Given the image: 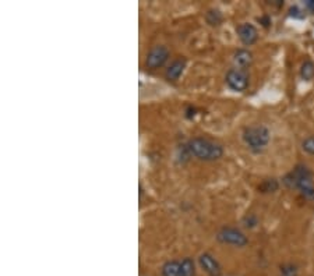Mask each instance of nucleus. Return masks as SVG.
I'll list each match as a JSON object with an SVG mask.
<instances>
[{"label":"nucleus","mask_w":314,"mask_h":276,"mask_svg":"<svg viewBox=\"0 0 314 276\" xmlns=\"http://www.w3.org/2000/svg\"><path fill=\"white\" fill-rule=\"evenodd\" d=\"M184 150L187 151L189 155L204 162H214V161L221 159L224 155L222 145L204 137L192 138L187 144L184 145Z\"/></svg>","instance_id":"nucleus-1"},{"label":"nucleus","mask_w":314,"mask_h":276,"mask_svg":"<svg viewBox=\"0 0 314 276\" xmlns=\"http://www.w3.org/2000/svg\"><path fill=\"white\" fill-rule=\"evenodd\" d=\"M284 184L289 188H296L304 198L314 199L313 174L304 165H297L284 177Z\"/></svg>","instance_id":"nucleus-2"},{"label":"nucleus","mask_w":314,"mask_h":276,"mask_svg":"<svg viewBox=\"0 0 314 276\" xmlns=\"http://www.w3.org/2000/svg\"><path fill=\"white\" fill-rule=\"evenodd\" d=\"M243 141L254 154H261L271 141V132L266 126H250L243 131Z\"/></svg>","instance_id":"nucleus-3"},{"label":"nucleus","mask_w":314,"mask_h":276,"mask_svg":"<svg viewBox=\"0 0 314 276\" xmlns=\"http://www.w3.org/2000/svg\"><path fill=\"white\" fill-rule=\"evenodd\" d=\"M217 240L222 244H226V246L232 247H239L242 248L248 243V239L246 237V234L240 232L239 229L236 228H222L217 233Z\"/></svg>","instance_id":"nucleus-4"},{"label":"nucleus","mask_w":314,"mask_h":276,"mask_svg":"<svg viewBox=\"0 0 314 276\" xmlns=\"http://www.w3.org/2000/svg\"><path fill=\"white\" fill-rule=\"evenodd\" d=\"M226 84L230 90L235 92H243L248 88L250 84V76L246 70H240V68H230L229 72L226 73Z\"/></svg>","instance_id":"nucleus-5"},{"label":"nucleus","mask_w":314,"mask_h":276,"mask_svg":"<svg viewBox=\"0 0 314 276\" xmlns=\"http://www.w3.org/2000/svg\"><path fill=\"white\" fill-rule=\"evenodd\" d=\"M168 59H169V50H168V48L163 46V45H157L147 54L145 67L151 68V70H155V68L162 67L168 61Z\"/></svg>","instance_id":"nucleus-6"},{"label":"nucleus","mask_w":314,"mask_h":276,"mask_svg":"<svg viewBox=\"0 0 314 276\" xmlns=\"http://www.w3.org/2000/svg\"><path fill=\"white\" fill-rule=\"evenodd\" d=\"M237 36L239 39L242 41L246 46H252L253 43L257 42L259 39V31L254 27L253 24H248V23H243L237 28H236Z\"/></svg>","instance_id":"nucleus-7"},{"label":"nucleus","mask_w":314,"mask_h":276,"mask_svg":"<svg viewBox=\"0 0 314 276\" xmlns=\"http://www.w3.org/2000/svg\"><path fill=\"white\" fill-rule=\"evenodd\" d=\"M199 262L200 266L206 270L210 276H221V273H222V269H221L219 262L212 257L211 254H208V252H204V254L200 255Z\"/></svg>","instance_id":"nucleus-8"},{"label":"nucleus","mask_w":314,"mask_h":276,"mask_svg":"<svg viewBox=\"0 0 314 276\" xmlns=\"http://www.w3.org/2000/svg\"><path fill=\"white\" fill-rule=\"evenodd\" d=\"M233 64L235 68H240V70H246L252 64H253V53L247 50V49H239L236 50L233 54Z\"/></svg>","instance_id":"nucleus-9"},{"label":"nucleus","mask_w":314,"mask_h":276,"mask_svg":"<svg viewBox=\"0 0 314 276\" xmlns=\"http://www.w3.org/2000/svg\"><path fill=\"white\" fill-rule=\"evenodd\" d=\"M186 68V59L184 57H180V59H176L175 61L170 63V66L166 68L165 72V77L169 81H177L180 76L184 72Z\"/></svg>","instance_id":"nucleus-10"},{"label":"nucleus","mask_w":314,"mask_h":276,"mask_svg":"<svg viewBox=\"0 0 314 276\" xmlns=\"http://www.w3.org/2000/svg\"><path fill=\"white\" fill-rule=\"evenodd\" d=\"M162 276H181V268H180V261H168L162 265L161 268Z\"/></svg>","instance_id":"nucleus-11"},{"label":"nucleus","mask_w":314,"mask_h":276,"mask_svg":"<svg viewBox=\"0 0 314 276\" xmlns=\"http://www.w3.org/2000/svg\"><path fill=\"white\" fill-rule=\"evenodd\" d=\"M181 276H194L196 275V264L192 258H183L180 261Z\"/></svg>","instance_id":"nucleus-12"},{"label":"nucleus","mask_w":314,"mask_h":276,"mask_svg":"<svg viewBox=\"0 0 314 276\" xmlns=\"http://www.w3.org/2000/svg\"><path fill=\"white\" fill-rule=\"evenodd\" d=\"M300 76L304 81H311L314 78V63L311 60H306L300 68Z\"/></svg>","instance_id":"nucleus-13"},{"label":"nucleus","mask_w":314,"mask_h":276,"mask_svg":"<svg viewBox=\"0 0 314 276\" xmlns=\"http://www.w3.org/2000/svg\"><path fill=\"white\" fill-rule=\"evenodd\" d=\"M206 20L207 23L211 25V27H218V25H221L224 17H222V14H221L219 10H210L206 14Z\"/></svg>","instance_id":"nucleus-14"},{"label":"nucleus","mask_w":314,"mask_h":276,"mask_svg":"<svg viewBox=\"0 0 314 276\" xmlns=\"http://www.w3.org/2000/svg\"><path fill=\"white\" fill-rule=\"evenodd\" d=\"M278 181L275 180V179H267V180L263 181V184L259 187V190L261 192H275L278 190Z\"/></svg>","instance_id":"nucleus-15"},{"label":"nucleus","mask_w":314,"mask_h":276,"mask_svg":"<svg viewBox=\"0 0 314 276\" xmlns=\"http://www.w3.org/2000/svg\"><path fill=\"white\" fill-rule=\"evenodd\" d=\"M257 223H259V219H257V216L253 215V214H248V215L244 216V219H243V226L247 229L256 228Z\"/></svg>","instance_id":"nucleus-16"},{"label":"nucleus","mask_w":314,"mask_h":276,"mask_svg":"<svg viewBox=\"0 0 314 276\" xmlns=\"http://www.w3.org/2000/svg\"><path fill=\"white\" fill-rule=\"evenodd\" d=\"M281 273L282 276H297V268L296 265L286 264L281 266Z\"/></svg>","instance_id":"nucleus-17"},{"label":"nucleus","mask_w":314,"mask_h":276,"mask_svg":"<svg viewBox=\"0 0 314 276\" xmlns=\"http://www.w3.org/2000/svg\"><path fill=\"white\" fill-rule=\"evenodd\" d=\"M302 148L304 152L314 156V137L304 138V141L302 143Z\"/></svg>","instance_id":"nucleus-18"},{"label":"nucleus","mask_w":314,"mask_h":276,"mask_svg":"<svg viewBox=\"0 0 314 276\" xmlns=\"http://www.w3.org/2000/svg\"><path fill=\"white\" fill-rule=\"evenodd\" d=\"M289 13H290V16H292V17H296V18H303L304 17V14H303V12H300V10H299V7H292V9H290L289 10Z\"/></svg>","instance_id":"nucleus-19"},{"label":"nucleus","mask_w":314,"mask_h":276,"mask_svg":"<svg viewBox=\"0 0 314 276\" xmlns=\"http://www.w3.org/2000/svg\"><path fill=\"white\" fill-rule=\"evenodd\" d=\"M304 7H306L307 12L314 13V0H306L304 2Z\"/></svg>","instance_id":"nucleus-20"},{"label":"nucleus","mask_w":314,"mask_h":276,"mask_svg":"<svg viewBox=\"0 0 314 276\" xmlns=\"http://www.w3.org/2000/svg\"><path fill=\"white\" fill-rule=\"evenodd\" d=\"M259 20H260L261 23H263V25H264V27H270V24H271V20H270L268 17H261V18H259Z\"/></svg>","instance_id":"nucleus-21"}]
</instances>
